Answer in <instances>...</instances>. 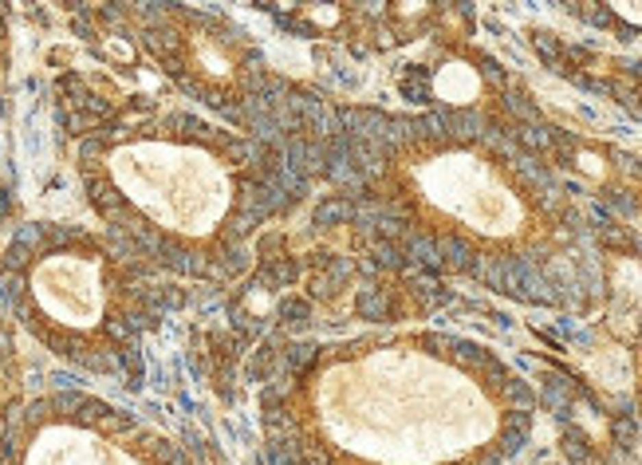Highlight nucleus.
<instances>
[{
	"label": "nucleus",
	"instance_id": "f257e3e1",
	"mask_svg": "<svg viewBox=\"0 0 642 465\" xmlns=\"http://www.w3.org/2000/svg\"><path fill=\"white\" fill-rule=\"evenodd\" d=\"M75 174L126 257L189 280L233 276L284 197L264 138L193 111H146L87 130Z\"/></svg>",
	"mask_w": 642,
	"mask_h": 465
},
{
	"label": "nucleus",
	"instance_id": "f03ea898",
	"mask_svg": "<svg viewBox=\"0 0 642 465\" xmlns=\"http://www.w3.org/2000/svg\"><path fill=\"white\" fill-rule=\"evenodd\" d=\"M425 359L430 336L319 347L264 394L268 465H394V453L410 465L418 446L508 457L504 442L473 430V402L425 383Z\"/></svg>",
	"mask_w": 642,
	"mask_h": 465
},
{
	"label": "nucleus",
	"instance_id": "20e7f679",
	"mask_svg": "<svg viewBox=\"0 0 642 465\" xmlns=\"http://www.w3.org/2000/svg\"><path fill=\"white\" fill-rule=\"evenodd\" d=\"M4 465H193L154 426L99 394L55 390L16 414Z\"/></svg>",
	"mask_w": 642,
	"mask_h": 465
},
{
	"label": "nucleus",
	"instance_id": "39448f33",
	"mask_svg": "<svg viewBox=\"0 0 642 465\" xmlns=\"http://www.w3.org/2000/svg\"><path fill=\"white\" fill-rule=\"evenodd\" d=\"M142 44L150 48L162 71L186 87L189 95L213 107H229L249 95L256 83V55L225 20L193 8H158L142 20Z\"/></svg>",
	"mask_w": 642,
	"mask_h": 465
},
{
	"label": "nucleus",
	"instance_id": "7ed1b4c3",
	"mask_svg": "<svg viewBox=\"0 0 642 465\" xmlns=\"http://www.w3.org/2000/svg\"><path fill=\"white\" fill-rule=\"evenodd\" d=\"M146 273L107 233L32 225L4 257V296L28 336L63 363L119 375L146 323Z\"/></svg>",
	"mask_w": 642,
	"mask_h": 465
}]
</instances>
